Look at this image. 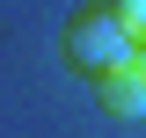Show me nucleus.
<instances>
[{
    "label": "nucleus",
    "instance_id": "1",
    "mask_svg": "<svg viewBox=\"0 0 146 138\" xmlns=\"http://www.w3.org/2000/svg\"><path fill=\"white\" fill-rule=\"evenodd\" d=\"M58 51H66V66H80V73L102 80L110 66L131 58V36H124V22L110 15V7H80V15L66 22V36H58Z\"/></svg>",
    "mask_w": 146,
    "mask_h": 138
},
{
    "label": "nucleus",
    "instance_id": "2",
    "mask_svg": "<svg viewBox=\"0 0 146 138\" xmlns=\"http://www.w3.org/2000/svg\"><path fill=\"white\" fill-rule=\"evenodd\" d=\"M95 95H102V116H146V58L131 51L124 66H110L95 80Z\"/></svg>",
    "mask_w": 146,
    "mask_h": 138
},
{
    "label": "nucleus",
    "instance_id": "3",
    "mask_svg": "<svg viewBox=\"0 0 146 138\" xmlns=\"http://www.w3.org/2000/svg\"><path fill=\"white\" fill-rule=\"evenodd\" d=\"M110 15L124 22V36H131V51L146 44V0H110Z\"/></svg>",
    "mask_w": 146,
    "mask_h": 138
},
{
    "label": "nucleus",
    "instance_id": "4",
    "mask_svg": "<svg viewBox=\"0 0 146 138\" xmlns=\"http://www.w3.org/2000/svg\"><path fill=\"white\" fill-rule=\"evenodd\" d=\"M139 58H146V44H139Z\"/></svg>",
    "mask_w": 146,
    "mask_h": 138
}]
</instances>
